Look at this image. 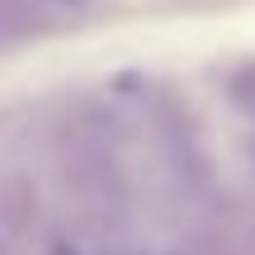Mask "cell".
<instances>
[{
  "mask_svg": "<svg viewBox=\"0 0 255 255\" xmlns=\"http://www.w3.org/2000/svg\"><path fill=\"white\" fill-rule=\"evenodd\" d=\"M38 218V189L28 175H5L0 180V232H24Z\"/></svg>",
  "mask_w": 255,
  "mask_h": 255,
  "instance_id": "1",
  "label": "cell"
},
{
  "mask_svg": "<svg viewBox=\"0 0 255 255\" xmlns=\"http://www.w3.org/2000/svg\"><path fill=\"white\" fill-rule=\"evenodd\" d=\"M222 95H227V109L255 132V62L232 66L227 81H222Z\"/></svg>",
  "mask_w": 255,
  "mask_h": 255,
  "instance_id": "2",
  "label": "cell"
}]
</instances>
